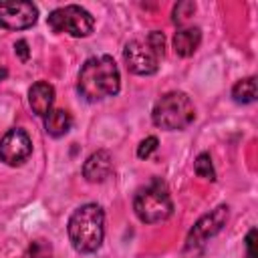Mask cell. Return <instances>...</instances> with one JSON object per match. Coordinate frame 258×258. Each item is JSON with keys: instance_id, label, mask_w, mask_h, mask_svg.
Here are the masks:
<instances>
[{"instance_id": "6da1fadb", "label": "cell", "mask_w": 258, "mask_h": 258, "mask_svg": "<svg viewBox=\"0 0 258 258\" xmlns=\"http://www.w3.org/2000/svg\"><path fill=\"white\" fill-rule=\"evenodd\" d=\"M121 87V75L117 69V62L109 54L91 56L85 60L79 73L77 89L81 97L95 103L107 97H113L119 93Z\"/></svg>"}, {"instance_id": "7a4b0ae2", "label": "cell", "mask_w": 258, "mask_h": 258, "mask_svg": "<svg viewBox=\"0 0 258 258\" xmlns=\"http://www.w3.org/2000/svg\"><path fill=\"white\" fill-rule=\"evenodd\" d=\"M69 240L81 254L97 252L105 236V212L99 204H85L69 218Z\"/></svg>"}, {"instance_id": "3957f363", "label": "cell", "mask_w": 258, "mask_h": 258, "mask_svg": "<svg viewBox=\"0 0 258 258\" xmlns=\"http://www.w3.org/2000/svg\"><path fill=\"white\" fill-rule=\"evenodd\" d=\"M153 125L165 131H181L196 119V107L183 91H169L161 95L151 111Z\"/></svg>"}, {"instance_id": "277c9868", "label": "cell", "mask_w": 258, "mask_h": 258, "mask_svg": "<svg viewBox=\"0 0 258 258\" xmlns=\"http://www.w3.org/2000/svg\"><path fill=\"white\" fill-rule=\"evenodd\" d=\"M135 216L145 224H157L171 216L173 204L169 191L161 179H151L145 187H141L133 198Z\"/></svg>"}, {"instance_id": "5b68a950", "label": "cell", "mask_w": 258, "mask_h": 258, "mask_svg": "<svg viewBox=\"0 0 258 258\" xmlns=\"http://www.w3.org/2000/svg\"><path fill=\"white\" fill-rule=\"evenodd\" d=\"M48 26L52 32L58 34H71L75 38H85L95 28V18L89 10L77 4H69L62 8H56L48 14Z\"/></svg>"}, {"instance_id": "8992f818", "label": "cell", "mask_w": 258, "mask_h": 258, "mask_svg": "<svg viewBox=\"0 0 258 258\" xmlns=\"http://www.w3.org/2000/svg\"><path fill=\"white\" fill-rule=\"evenodd\" d=\"M123 58L127 64V71L133 75H153L159 69V54L151 48V44L147 40H131L125 44L123 50Z\"/></svg>"}, {"instance_id": "52a82bcc", "label": "cell", "mask_w": 258, "mask_h": 258, "mask_svg": "<svg viewBox=\"0 0 258 258\" xmlns=\"http://www.w3.org/2000/svg\"><path fill=\"white\" fill-rule=\"evenodd\" d=\"M32 153V139L30 135L20 129H8L0 139V161H4L10 167L22 165Z\"/></svg>"}, {"instance_id": "ba28073f", "label": "cell", "mask_w": 258, "mask_h": 258, "mask_svg": "<svg viewBox=\"0 0 258 258\" xmlns=\"http://www.w3.org/2000/svg\"><path fill=\"white\" fill-rule=\"evenodd\" d=\"M38 18V8L26 0H0V26L6 30L30 28Z\"/></svg>"}, {"instance_id": "9c48e42d", "label": "cell", "mask_w": 258, "mask_h": 258, "mask_svg": "<svg viewBox=\"0 0 258 258\" xmlns=\"http://www.w3.org/2000/svg\"><path fill=\"white\" fill-rule=\"evenodd\" d=\"M226 220H228V206H218L210 214L202 216L194 224V228L189 230V234H187L185 250H196V248L204 246L212 236H216L224 228Z\"/></svg>"}, {"instance_id": "30bf717a", "label": "cell", "mask_w": 258, "mask_h": 258, "mask_svg": "<svg viewBox=\"0 0 258 258\" xmlns=\"http://www.w3.org/2000/svg\"><path fill=\"white\" fill-rule=\"evenodd\" d=\"M113 173V157L107 149L91 153L83 165V177L91 183H103Z\"/></svg>"}, {"instance_id": "8fae6325", "label": "cell", "mask_w": 258, "mask_h": 258, "mask_svg": "<svg viewBox=\"0 0 258 258\" xmlns=\"http://www.w3.org/2000/svg\"><path fill=\"white\" fill-rule=\"evenodd\" d=\"M54 103V87L46 81H38L28 89V105L34 115L46 117Z\"/></svg>"}, {"instance_id": "7c38bea8", "label": "cell", "mask_w": 258, "mask_h": 258, "mask_svg": "<svg viewBox=\"0 0 258 258\" xmlns=\"http://www.w3.org/2000/svg\"><path fill=\"white\" fill-rule=\"evenodd\" d=\"M202 42V30L198 26L179 28L173 36V50L179 56H191Z\"/></svg>"}, {"instance_id": "4fadbf2b", "label": "cell", "mask_w": 258, "mask_h": 258, "mask_svg": "<svg viewBox=\"0 0 258 258\" xmlns=\"http://www.w3.org/2000/svg\"><path fill=\"white\" fill-rule=\"evenodd\" d=\"M73 125V117L64 109H50L44 117V129L50 137H62L69 133Z\"/></svg>"}, {"instance_id": "5bb4252c", "label": "cell", "mask_w": 258, "mask_h": 258, "mask_svg": "<svg viewBox=\"0 0 258 258\" xmlns=\"http://www.w3.org/2000/svg\"><path fill=\"white\" fill-rule=\"evenodd\" d=\"M232 99L240 105H248L256 101V79L254 77H246L242 81H238L232 87Z\"/></svg>"}, {"instance_id": "9a60e30c", "label": "cell", "mask_w": 258, "mask_h": 258, "mask_svg": "<svg viewBox=\"0 0 258 258\" xmlns=\"http://www.w3.org/2000/svg\"><path fill=\"white\" fill-rule=\"evenodd\" d=\"M194 171H196L200 177H204V179H210V181L216 179V171H214L210 153L204 151V153H200V155L196 157V161H194Z\"/></svg>"}, {"instance_id": "2e32d148", "label": "cell", "mask_w": 258, "mask_h": 258, "mask_svg": "<svg viewBox=\"0 0 258 258\" xmlns=\"http://www.w3.org/2000/svg\"><path fill=\"white\" fill-rule=\"evenodd\" d=\"M196 12V4L189 2V0H183V2H177L173 6V22L175 24H183L189 16H194Z\"/></svg>"}, {"instance_id": "e0dca14e", "label": "cell", "mask_w": 258, "mask_h": 258, "mask_svg": "<svg viewBox=\"0 0 258 258\" xmlns=\"http://www.w3.org/2000/svg\"><path fill=\"white\" fill-rule=\"evenodd\" d=\"M157 137H153V135H149V137H145L141 143H139V147H137V157L139 159H147L155 149H157Z\"/></svg>"}, {"instance_id": "ac0fdd59", "label": "cell", "mask_w": 258, "mask_h": 258, "mask_svg": "<svg viewBox=\"0 0 258 258\" xmlns=\"http://www.w3.org/2000/svg\"><path fill=\"white\" fill-rule=\"evenodd\" d=\"M145 40L151 44V48H153L159 56H163V52H165V36H163V32H159V30H151V32L147 34Z\"/></svg>"}, {"instance_id": "d6986e66", "label": "cell", "mask_w": 258, "mask_h": 258, "mask_svg": "<svg viewBox=\"0 0 258 258\" xmlns=\"http://www.w3.org/2000/svg\"><path fill=\"white\" fill-rule=\"evenodd\" d=\"M244 242H246V258H256V250H254V246H256V228H252L248 232Z\"/></svg>"}, {"instance_id": "ffe728a7", "label": "cell", "mask_w": 258, "mask_h": 258, "mask_svg": "<svg viewBox=\"0 0 258 258\" xmlns=\"http://www.w3.org/2000/svg\"><path fill=\"white\" fill-rule=\"evenodd\" d=\"M14 52L18 54V58H20V60H28V56H30L28 42H26V40H18V42L14 44Z\"/></svg>"}, {"instance_id": "44dd1931", "label": "cell", "mask_w": 258, "mask_h": 258, "mask_svg": "<svg viewBox=\"0 0 258 258\" xmlns=\"http://www.w3.org/2000/svg\"><path fill=\"white\" fill-rule=\"evenodd\" d=\"M6 77H8V71H6L4 67H0V81H4Z\"/></svg>"}]
</instances>
